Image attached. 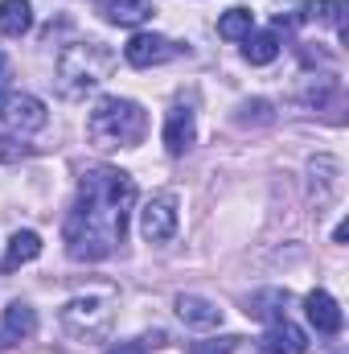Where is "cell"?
<instances>
[{"label":"cell","mask_w":349,"mask_h":354,"mask_svg":"<svg viewBox=\"0 0 349 354\" xmlns=\"http://www.w3.org/2000/svg\"><path fill=\"white\" fill-rule=\"evenodd\" d=\"M107 71H111V50H107L103 41H70V46L58 54L54 79H58L62 95L79 99V95H87L90 87H99V83L107 79Z\"/></svg>","instance_id":"obj_3"},{"label":"cell","mask_w":349,"mask_h":354,"mask_svg":"<svg viewBox=\"0 0 349 354\" xmlns=\"http://www.w3.org/2000/svg\"><path fill=\"white\" fill-rule=\"evenodd\" d=\"M41 256V235L37 231H17L4 248V260H0V272H17V268L33 264Z\"/></svg>","instance_id":"obj_14"},{"label":"cell","mask_w":349,"mask_h":354,"mask_svg":"<svg viewBox=\"0 0 349 354\" xmlns=\"http://www.w3.org/2000/svg\"><path fill=\"white\" fill-rule=\"evenodd\" d=\"M33 29V4L29 0H0V33L25 37Z\"/></svg>","instance_id":"obj_17"},{"label":"cell","mask_w":349,"mask_h":354,"mask_svg":"<svg viewBox=\"0 0 349 354\" xmlns=\"http://www.w3.org/2000/svg\"><path fill=\"white\" fill-rule=\"evenodd\" d=\"M50 124V111L37 95H25V91H8L0 99V145H12V140H29L37 136L41 128Z\"/></svg>","instance_id":"obj_5"},{"label":"cell","mask_w":349,"mask_h":354,"mask_svg":"<svg viewBox=\"0 0 349 354\" xmlns=\"http://www.w3.org/2000/svg\"><path fill=\"white\" fill-rule=\"evenodd\" d=\"M140 189L132 174L115 165H94L79 181V198L62 223V243L74 264H99L119 252L128 239V218L136 206Z\"/></svg>","instance_id":"obj_1"},{"label":"cell","mask_w":349,"mask_h":354,"mask_svg":"<svg viewBox=\"0 0 349 354\" xmlns=\"http://www.w3.org/2000/svg\"><path fill=\"white\" fill-rule=\"evenodd\" d=\"M103 17L111 25H123V29H136L152 17V0H103Z\"/></svg>","instance_id":"obj_16"},{"label":"cell","mask_w":349,"mask_h":354,"mask_svg":"<svg viewBox=\"0 0 349 354\" xmlns=\"http://www.w3.org/2000/svg\"><path fill=\"white\" fill-rule=\"evenodd\" d=\"M304 317H308V326H312L317 334H337V330L346 326L341 305H337L325 288H312V292L304 297Z\"/></svg>","instance_id":"obj_11"},{"label":"cell","mask_w":349,"mask_h":354,"mask_svg":"<svg viewBox=\"0 0 349 354\" xmlns=\"http://www.w3.org/2000/svg\"><path fill=\"white\" fill-rule=\"evenodd\" d=\"M346 12H349L346 0H304L296 17L300 21H317V25H333L346 37Z\"/></svg>","instance_id":"obj_15"},{"label":"cell","mask_w":349,"mask_h":354,"mask_svg":"<svg viewBox=\"0 0 349 354\" xmlns=\"http://www.w3.org/2000/svg\"><path fill=\"white\" fill-rule=\"evenodd\" d=\"M243 58L251 66H267L279 58V33L275 29H259V33H247L243 37Z\"/></svg>","instance_id":"obj_19"},{"label":"cell","mask_w":349,"mask_h":354,"mask_svg":"<svg viewBox=\"0 0 349 354\" xmlns=\"http://www.w3.org/2000/svg\"><path fill=\"white\" fill-rule=\"evenodd\" d=\"M0 330L8 342H29L37 334V309L29 301H8L4 317H0Z\"/></svg>","instance_id":"obj_13"},{"label":"cell","mask_w":349,"mask_h":354,"mask_svg":"<svg viewBox=\"0 0 349 354\" xmlns=\"http://www.w3.org/2000/svg\"><path fill=\"white\" fill-rule=\"evenodd\" d=\"M235 120H239L243 128H251V124L259 128V124H271V120H275V107H271L267 99H247V103L239 107V115H235Z\"/></svg>","instance_id":"obj_22"},{"label":"cell","mask_w":349,"mask_h":354,"mask_svg":"<svg viewBox=\"0 0 349 354\" xmlns=\"http://www.w3.org/2000/svg\"><path fill=\"white\" fill-rule=\"evenodd\" d=\"M144 132H148V111L123 95H103L87 115V140L94 149H136Z\"/></svg>","instance_id":"obj_2"},{"label":"cell","mask_w":349,"mask_h":354,"mask_svg":"<svg viewBox=\"0 0 349 354\" xmlns=\"http://www.w3.org/2000/svg\"><path fill=\"white\" fill-rule=\"evenodd\" d=\"M177 227H181V214H177V194H152L148 202H144V210H140V235L152 243V248H161V243H169L177 235Z\"/></svg>","instance_id":"obj_6"},{"label":"cell","mask_w":349,"mask_h":354,"mask_svg":"<svg viewBox=\"0 0 349 354\" xmlns=\"http://www.w3.org/2000/svg\"><path fill=\"white\" fill-rule=\"evenodd\" d=\"M247 33H255V12H251V8H226V12L218 17V37L243 41Z\"/></svg>","instance_id":"obj_20"},{"label":"cell","mask_w":349,"mask_h":354,"mask_svg":"<svg viewBox=\"0 0 349 354\" xmlns=\"http://www.w3.org/2000/svg\"><path fill=\"white\" fill-rule=\"evenodd\" d=\"M283 305H288V288H263V292L247 297V313L255 322H267V326L283 317Z\"/></svg>","instance_id":"obj_18"},{"label":"cell","mask_w":349,"mask_h":354,"mask_svg":"<svg viewBox=\"0 0 349 354\" xmlns=\"http://www.w3.org/2000/svg\"><path fill=\"white\" fill-rule=\"evenodd\" d=\"M8 87H12V62H8V54L0 50V95H4Z\"/></svg>","instance_id":"obj_25"},{"label":"cell","mask_w":349,"mask_h":354,"mask_svg":"<svg viewBox=\"0 0 349 354\" xmlns=\"http://www.w3.org/2000/svg\"><path fill=\"white\" fill-rule=\"evenodd\" d=\"M177 54H181V46H177L173 37H165V33H136V37L123 46V62L136 66V71L161 66V62H169Z\"/></svg>","instance_id":"obj_7"},{"label":"cell","mask_w":349,"mask_h":354,"mask_svg":"<svg viewBox=\"0 0 349 354\" xmlns=\"http://www.w3.org/2000/svg\"><path fill=\"white\" fill-rule=\"evenodd\" d=\"M4 346H12V342H8V338H4V330H0V351H4Z\"/></svg>","instance_id":"obj_26"},{"label":"cell","mask_w":349,"mask_h":354,"mask_svg":"<svg viewBox=\"0 0 349 354\" xmlns=\"http://www.w3.org/2000/svg\"><path fill=\"white\" fill-rule=\"evenodd\" d=\"M333 95H337V79L333 75H317V79H308V91H300V99L308 107H325V99H333Z\"/></svg>","instance_id":"obj_23"},{"label":"cell","mask_w":349,"mask_h":354,"mask_svg":"<svg viewBox=\"0 0 349 354\" xmlns=\"http://www.w3.org/2000/svg\"><path fill=\"white\" fill-rule=\"evenodd\" d=\"M177 317H181L189 330H214V326H222V309H218L214 301L197 297V292H181V297H177Z\"/></svg>","instance_id":"obj_12"},{"label":"cell","mask_w":349,"mask_h":354,"mask_svg":"<svg viewBox=\"0 0 349 354\" xmlns=\"http://www.w3.org/2000/svg\"><path fill=\"white\" fill-rule=\"evenodd\" d=\"M161 140H165V153H169V157H185V153L193 149V140H197V115H193L189 103H173V107L165 111V132H161Z\"/></svg>","instance_id":"obj_8"},{"label":"cell","mask_w":349,"mask_h":354,"mask_svg":"<svg viewBox=\"0 0 349 354\" xmlns=\"http://www.w3.org/2000/svg\"><path fill=\"white\" fill-rule=\"evenodd\" d=\"M165 342H169L165 330H148V334H136L132 342H123V346H115V351H107V354H148V351H161Z\"/></svg>","instance_id":"obj_21"},{"label":"cell","mask_w":349,"mask_h":354,"mask_svg":"<svg viewBox=\"0 0 349 354\" xmlns=\"http://www.w3.org/2000/svg\"><path fill=\"white\" fill-rule=\"evenodd\" d=\"M337 189H341V161H337V157H329V153L312 157V161H308V194L317 198V206L333 202V198H337Z\"/></svg>","instance_id":"obj_9"},{"label":"cell","mask_w":349,"mask_h":354,"mask_svg":"<svg viewBox=\"0 0 349 354\" xmlns=\"http://www.w3.org/2000/svg\"><path fill=\"white\" fill-rule=\"evenodd\" d=\"M304 351H308V334L300 326H292L288 317L271 322L259 338V354H304Z\"/></svg>","instance_id":"obj_10"},{"label":"cell","mask_w":349,"mask_h":354,"mask_svg":"<svg viewBox=\"0 0 349 354\" xmlns=\"http://www.w3.org/2000/svg\"><path fill=\"white\" fill-rule=\"evenodd\" d=\"M58 322H62V330L74 338V342H103L107 334H111V326H115V301L111 297H70L66 305H62V313H58Z\"/></svg>","instance_id":"obj_4"},{"label":"cell","mask_w":349,"mask_h":354,"mask_svg":"<svg viewBox=\"0 0 349 354\" xmlns=\"http://www.w3.org/2000/svg\"><path fill=\"white\" fill-rule=\"evenodd\" d=\"M239 342H243V338H235V334L201 338V342H193V346H189V354H235V351H239Z\"/></svg>","instance_id":"obj_24"}]
</instances>
